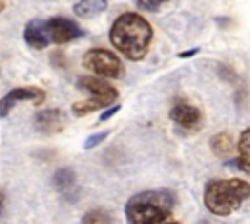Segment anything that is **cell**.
<instances>
[{
	"label": "cell",
	"instance_id": "8",
	"mask_svg": "<svg viewBox=\"0 0 250 224\" xmlns=\"http://www.w3.org/2000/svg\"><path fill=\"white\" fill-rule=\"evenodd\" d=\"M53 187L68 203H76L80 199V185H78L74 169L70 168H61L53 173Z\"/></svg>",
	"mask_w": 250,
	"mask_h": 224
},
{
	"label": "cell",
	"instance_id": "2",
	"mask_svg": "<svg viewBox=\"0 0 250 224\" xmlns=\"http://www.w3.org/2000/svg\"><path fill=\"white\" fill-rule=\"evenodd\" d=\"M176 195L170 189H152L133 195L125 205V218L133 224H158L172 218Z\"/></svg>",
	"mask_w": 250,
	"mask_h": 224
},
{
	"label": "cell",
	"instance_id": "21",
	"mask_svg": "<svg viewBox=\"0 0 250 224\" xmlns=\"http://www.w3.org/2000/svg\"><path fill=\"white\" fill-rule=\"evenodd\" d=\"M2 206H4V197H2V193H0V214H2Z\"/></svg>",
	"mask_w": 250,
	"mask_h": 224
},
{
	"label": "cell",
	"instance_id": "17",
	"mask_svg": "<svg viewBox=\"0 0 250 224\" xmlns=\"http://www.w3.org/2000/svg\"><path fill=\"white\" fill-rule=\"evenodd\" d=\"M166 2H170V0H137V6L143 10H148V12H156Z\"/></svg>",
	"mask_w": 250,
	"mask_h": 224
},
{
	"label": "cell",
	"instance_id": "12",
	"mask_svg": "<svg viewBox=\"0 0 250 224\" xmlns=\"http://www.w3.org/2000/svg\"><path fill=\"white\" fill-rule=\"evenodd\" d=\"M105 8H107V0H78L72 10L78 18L88 19V18H96Z\"/></svg>",
	"mask_w": 250,
	"mask_h": 224
},
{
	"label": "cell",
	"instance_id": "19",
	"mask_svg": "<svg viewBox=\"0 0 250 224\" xmlns=\"http://www.w3.org/2000/svg\"><path fill=\"white\" fill-rule=\"evenodd\" d=\"M197 53H199V49H189V51L180 53V58H188V56H193V55H197Z\"/></svg>",
	"mask_w": 250,
	"mask_h": 224
},
{
	"label": "cell",
	"instance_id": "10",
	"mask_svg": "<svg viewBox=\"0 0 250 224\" xmlns=\"http://www.w3.org/2000/svg\"><path fill=\"white\" fill-rule=\"evenodd\" d=\"M33 125L37 131H41L43 134H53V132H61L66 125V117L61 109H43L35 115Z\"/></svg>",
	"mask_w": 250,
	"mask_h": 224
},
{
	"label": "cell",
	"instance_id": "20",
	"mask_svg": "<svg viewBox=\"0 0 250 224\" xmlns=\"http://www.w3.org/2000/svg\"><path fill=\"white\" fill-rule=\"evenodd\" d=\"M4 8H6V0H0V14L4 12Z\"/></svg>",
	"mask_w": 250,
	"mask_h": 224
},
{
	"label": "cell",
	"instance_id": "5",
	"mask_svg": "<svg viewBox=\"0 0 250 224\" xmlns=\"http://www.w3.org/2000/svg\"><path fill=\"white\" fill-rule=\"evenodd\" d=\"M43 29H45V35H47L49 43H57V45L74 41V39H78V37L84 35L82 27L76 21H70L66 18L43 19Z\"/></svg>",
	"mask_w": 250,
	"mask_h": 224
},
{
	"label": "cell",
	"instance_id": "7",
	"mask_svg": "<svg viewBox=\"0 0 250 224\" xmlns=\"http://www.w3.org/2000/svg\"><path fill=\"white\" fill-rule=\"evenodd\" d=\"M45 99V90L35 88V86H25V88H14L10 90L2 99H0V117H6L16 103L21 101H33L41 103Z\"/></svg>",
	"mask_w": 250,
	"mask_h": 224
},
{
	"label": "cell",
	"instance_id": "3",
	"mask_svg": "<svg viewBox=\"0 0 250 224\" xmlns=\"http://www.w3.org/2000/svg\"><path fill=\"white\" fill-rule=\"evenodd\" d=\"M250 197V183L244 179H215L205 185L203 203L209 212L227 216Z\"/></svg>",
	"mask_w": 250,
	"mask_h": 224
},
{
	"label": "cell",
	"instance_id": "18",
	"mask_svg": "<svg viewBox=\"0 0 250 224\" xmlns=\"http://www.w3.org/2000/svg\"><path fill=\"white\" fill-rule=\"evenodd\" d=\"M119 109H121V105L117 103V105H111L109 109H105V111H102V115L98 117V123H102V121H107V119H111V117H113V115H115V113H117Z\"/></svg>",
	"mask_w": 250,
	"mask_h": 224
},
{
	"label": "cell",
	"instance_id": "13",
	"mask_svg": "<svg viewBox=\"0 0 250 224\" xmlns=\"http://www.w3.org/2000/svg\"><path fill=\"white\" fill-rule=\"evenodd\" d=\"M211 150L215 156L219 158H229L232 152H234V140L229 132H217L213 138H211Z\"/></svg>",
	"mask_w": 250,
	"mask_h": 224
},
{
	"label": "cell",
	"instance_id": "1",
	"mask_svg": "<svg viewBox=\"0 0 250 224\" xmlns=\"http://www.w3.org/2000/svg\"><path fill=\"white\" fill-rule=\"evenodd\" d=\"M109 41L125 58L143 60L152 43V27L141 14L125 12L113 21Z\"/></svg>",
	"mask_w": 250,
	"mask_h": 224
},
{
	"label": "cell",
	"instance_id": "9",
	"mask_svg": "<svg viewBox=\"0 0 250 224\" xmlns=\"http://www.w3.org/2000/svg\"><path fill=\"white\" fill-rule=\"evenodd\" d=\"M170 119H172L178 127H182V129H186V131H197V129H201V125H203V115H201V111H199L197 107L189 105V103H178V105H174V107L170 109Z\"/></svg>",
	"mask_w": 250,
	"mask_h": 224
},
{
	"label": "cell",
	"instance_id": "16",
	"mask_svg": "<svg viewBox=\"0 0 250 224\" xmlns=\"http://www.w3.org/2000/svg\"><path fill=\"white\" fill-rule=\"evenodd\" d=\"M109 136V131H102V132H96V134H90L86 140H84V148L86 150H92L94 146H98V144H102L105 138Z\"/></svg>",
	"mask_w": 250,
	"mask_h": 224
},
{
	"label": "cell",
	"instance_id": "15",
	"mask_svg": "<svg viewBox=\"0 0 250 224\" xmlns=\"http://www.w3.org/2000/svg\"><path fill=\"white\" fill-rule=\"evenodd\" d=\"M82 222H88V224H98V222H111V216L100 208H94L90 212H86L82 216Z\"/></svg>",
	"mask_w": 250,
	"mask_h": 224
},
{
	"label": "cell",
	"instance_id": "4",
	"mask_svg": "<svg viewBox=\"0 0 250 224\" xmlns=\"http://www.w3.org/2000/svg\"><path fill=\"white\" fill-rule=\"evenodd\" d=\"M82 64H84V68L92 70L94 74H98L102 78L117 80L125 74L121 58L115 53L107 51V49H90V51H86L84 56H82Z\"/></svg>",
	"mask_w": 250,
	"mask_h": 224
},
{
	"label": "cell",
	"instance_id": "6",
	"mask_svg": "<svg viewBox=\"0 0 250 224\" xmlns=\"http://www.w3.org/2000/svg\"><path fill=\"white\" fill-rule=\"evenodd\" d=\"M76 84H78L80 90L88 92L90 97H92L94 101H98L102 107L113 103V101L117 99V95H119L117 90H115L111 84H107V82L102 80V76H100V78H96V76H80V78L76 80Z\"/></svg>",
	"mask_w": 250,
	"mask_h": 224
},
{
	"label": "cell",
	"instance_id": "14",
	"mask_svg": "<svg viewBox=\"0 0 250 224\" xmlns=\"http://www.w3.org/2000/svg\"><path fill=\"white\" fill-rule=\"evenodd\" d=\"M236 150H238V168L250 173V127L240 132Z\"/></svg>",
	"mask_w": 250,
	"mask_h": 224
},
{
	"label": "cell",
	"instance_id": "11",
	"mask_svg": "<svg viewBox=\"0 0 250 224\" xmlns=\"http://www.w3.org/2000/svg\"><path fill=\"white\" fill-rule=\"evenodd\" d=\"M23 39L33 49H45L49 45V39H47L45 29H43V19H31V21H27V25L23 29Z\"/></svg>",
	"mask_w": 250,
	"mask_h": 224
}]
</instances>
